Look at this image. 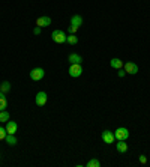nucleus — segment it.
Returning a JSON list of instances; mask_svg holds the SVG:
<instances>
[{
	"instance_id": "423d86ee",
	"label": "nucleus",
	"mask_w": 150,
	"mask_h": 167,
	"mask_svg": "<svg viewBox=\"0 0 150 167\" xmlns=\"http://www.w3.org/2000/svg\"><path fill=\"white\" fill-rule=\"evenodd\" d=\"M101 139H102V142L107 143V145H111V143L114 142V134L111 133V131H108V130H105L104 133H102V135H101Z\"/></svg>"
},
{
	"instance_id": "20e7f679",
	"label": "nucleus",
	"mask_w": 150,
	"mask_h": 167,
	"mask_svg": "<svg viewBox=\"0 0 150 167\" xmlns=\"http://www.w3.org/2000/svg\"><path fill=\"white\" fill-rule=\"evenodd\" d=\"M114 137H116L117 140H126L128 137H129V131H128V128H117L116 131H114Z\"/></svg>"
},
{
	"instance_id": "4be33fe9",
	"label": "nucleus",
	"mask_w": 150,
	"mask_h": 167,
	"mask_svg": "<svg viewBox=\"0 0 150 167\" xmlns=\"http://www.w3.org/2000/svg\"><path fill=\"white\" fill-rule=\"evenodd\" d=\"M117 75H119V77H125V75H126V71L123 69V68H120V69H119V72H117Z\"/></svg>"
},
{
	"instance_id": "9d476101",
	"label": "nucleus",
	"mask_w": 150,
	"mask_h": 167,
	"mask_svg": "<svg viewBox=\"0 0 150 167\" xmlns=\"http://www.w3.org/2000/svg\"><path fill=\"white\" fill-rule=\"evenodd\" d=\"M110 65H111V68H114V69H120V68H123V60L114 57L110 60Z\"/></svg>"
},
{
	"instance_id": "0eeeda50",
	"label": "nucleus",
	"mask_w": 150,
	"mask_h": 167,
	"mask_svg": "<svg viewBox=\"0 0 150 167\" xmlns=\"http://www.w3.org/2000/svg\"><path fill=\"white\" fill-rule=\"evenodd\" d=\"M125 71H126V74L135 75L137 72H138V66H137L134 62H126L125 63Z\"/></svg>"
},
{
	"instance_id": "b1692460",
	"label": "nucleus",
	"mask_w": 150,
	"mask_h": 167,
	"mask_svg": "<svg viewBox=\"0 0 150 167\" xmlns=\"http://www.w3.org/2000/svg\"><path fill=\"white\" fill-rule=\"evenodd\" d=\"M33 33L35 35H39V33H41V27H38V26H36V27H35V30H33Z\"/></svg>"
},
{
	"instance_id": "1a4fd4ad",
	"label": "nucleus",
	"mask_w": 150,
	"mask_h": 167,
	"mask_svg": "<svg viewBox=\"0 0 150 167\" xmlns=\"http://www.w3.org/2000/svg\"><path fill=\"white\" fill-rule=\"evenodd\" d=\"M51 24V18L50 17H39L36 20V26L38 27H47Z\"/></svg>"
},
{
	"instance_id": "ddd939ff",
	"label": "nucleus",
	"mask_w": 150,
	"mask_h": 167,
	"mask_svg": "<svg viewBox=\"0 0 150 167\" xmlns=\"http://www.w3.org/2000/svg\"><path fill=\"white\" fill-rule=\"evenodd\" d=\"M71 24L80 27V26L83 24V17H81V15H72V17H71Z\"/></svg>"
},
{
	"instance_id": "f8f14e48",
	"label": "nucleus",
	"mask_w": 150,
	"mask_h": 167,
	"mask_svg": "<svg viewBox=\"0 0 150 167\" xmlns=\"http://www.w3.org/2000/svg\"><path fill=\"white\" fill-rule=\"evenodd\" d=\"M116 149L120 152V154H125L128 150V145H126V140H119V143L116 145Z\"/></svg>"
},
{
	"instance_id": "aec40b11",
	"label": "nucleus",
	"mask_w": 150,
	"mask_h": 167,
	"mask_svg": "<svg viewBox=\"0 0 150 167\" xmlns=\"http://www.w3.org/2000/svg\"><path fill=\"white\" fill-rule=\"evenodd\" d=\"M6 135H8V131H6V128L0 126V140H5V139H6Z\"/></svg>"
},
{
	"instance_id": "2eb2a0df",
	"label": "nucleus",
	"mask_w": 150,
	"mask_h": 167,
	"mask_svg": "<svg viewBox=\"0 0 150 167\" xmlns=\"http://www.w3.org/2000/svg\"><path fill=\"white\" fill-rule=\"evenodd\" d=\"M6 107H8V100H6L5 93L0 92V111H2V110H5Z\"/></svg>"
},
{
	"instance_id": "f3484780",
	"label": "nucleus",
	"mask_w": 150,
	"mask_h": 167,
	"mask_svg": "<svg viewBox=\"0 0 150 167\" xmlns=\"http://www.w3.org/2000/svg\"><path fill=\"white\" fill-rule=\"evenodd\" d=\"M66 42L68 44H71V45H75V44L78 42V38H77L74 33H71L69 36H66Z\"/></svg>"
},
{
	"instance_id": "412c9836",
	"label": "nucleus",
	"mask_w": 150,
	"mask_h": 167,
	"mask_svg": "<svg viewBox=\"0 0 150 167\" xmlns=\"http://www.w3.org/2000/svg\"><path fill=\"white\" fill-rule=\"evenodd\" d=\"M77 30H78V27H77V26H72V24H71V26H69V33H77Z\"/></svg>"
},
{
	"instance_id": "a211bd4d",
	"label": "nucleus",
	"mask_w": 150,
	"mask_h": 167,
	"mask_svg": "<svg viewBox=\"0 0 150 167\" xmlns=\"http://www.w3.org/2000/svg\"><path fill=\"white\" fill-rule=\"evenodd\" d=\"M9 120V113L6 110H2L0 111V122H8Z\"/></svg>"
},
{
	"instance_id": "5701e85b",
	"label": "nucleus",
	"mask_w": 150,
	"mask_h": 167,
	"mask_svg": "<svg viewBox=\"0 0 150 167\" xmlns=\"http://www.w3.org/2000/svg\"><path fill=\"white\" fill-rule=\"evenodd\" d=\"M140 163H141V164H147V158H146V155H140Z\"/></svg>"
},
{
	"instance_id": "4468645a",
	"label": "nucleus",
	"mask_w": 150,
	"mask_h": 167,
	"mask_svg": "<svg viewBox=\"0 0 150 167\" xmlns=\"http://www.w3.org/2000/svg\"><path fill=\"white\" fill-rule=\"evenodd\" d=\"M5 142L8 143L9 146H15V145H17V137H15V134H8L6 139H5Z\"/></svg>"
},
{
	"instance_id": "6e6552de",
	"label": "nucleus",
	"mask_w": 150,
	"mask_h": 167,
	"mask_svg": "<svg viewBox=\"0 0 150 167\" xmlns=\"http://www.w3.org/2000/svg\"><path fill=\"white\" fill-rule=\"evenodd\" d=\"M5 128H6L8 134H15L17 133V130H18V125H17V122H14V120H8Z\"/></svg>"
},
{
	"instance_id": "f03ea898",
	"label": "nucleus",
	"mask_w": 150,
	"mask_h": 167,
	"mask_svg": "<svg viewBox=\"0 0 150 167\" xmlns=\"http://www.w3.org/2000/svg\"><path fill=\"white\" fill-rule=\"evenodd\" d=\"M51 38H53V41L57 42V44H63V42H66V35L63 30H54L53 33H51Z\"/></svg>"
},
{
	"instance_id": "f257e3e1",
	"label": "nucleus",
	"mask_w": 150,
	"mask_h": 167,
	"mask_svg": "<svg viewBox=\"0 0 150 167\" xmlns=\"http://www.w3.org/2000/svg\"><path fill=\"white\" fill-rule=\"evenodd\" d=\"M81 74H83L81 63H71V66H69V75H71L72 78H77V77H80Z\"/></svg>"
},
{
	"instance_id": "9b49d317",
	"label": "nucleus",
	"mask_w": 150,
	"mask_h": 167,
	"mask_svg": "<svg viewBox=\"0 0 150 167\" xmlns=\"http://www.w3.org/2000/svg\"><path fill=\"white\" fill-rule=\"evenodd\" d=\"M68 60H69L71 63H81V62H83V57H81L80 54L71 53V54H69V57H68Z\"/></svg>"
},
{
	"instance_id": "6ab92c4d",
	"label": "nucleus",
	"mask_w": 150,
	"mask_h": 167,
	"mask_svg": "<svg viewBox=\"0 0 150 167\" xmlns=\"http://www.w3.org/2000/svg\"><path fill=\"white\" fill-rule=\"evenodd\" d=\"M99 166H101L99 160H96V158H92L87 161V167H99Z\"/></svg>"
},
{
	"instance_id": "7ed1b4c3",
	"label": "nucleus",
	"mask_w": 150,
	"mask_h": 167,
	"mask_svg": "<svg viewBox=\"0 0 150 167\" xmlns=\"http://www.w3.org/2000/svg\"><path fill=\"white\" fill-rule=\"evenodd\" d=\"M44 75H45V71L42 69V68H35L30 71V78L33 80V81H39L44 78Z\"/></svg>"
},
{
	"instance_id": "39448f33",
	"label": "nucleus",
	"mask_w": 150,
	"mask_h": 167,
	"mask_svg": "<svg viewBox=\"0 0 150 167\" xmlns=\"http://www.w3.org/2000/svg\"><path fill=\"white\" fill-rule=\"evenodd\" d=\"M47 101H48V96H47V93L45 92H38L36 93V98H35V102H36V106H45L47 104Z\"/></svg>"
},
{
	"instance_id": "dca6fc26",
	"label": "nucleus",
	"mask_w": 150,
	"mask_h": 167,
	"mask_svg": "<svg viewBox=\"0 0 150 167\" xmlns=\"http://www.w3.org/2000/svg\"><path fill=\"white\" fill-rule=\"evenodd\" d=\"M11 91V83L9 81H3V83L0 84V92H3V93H6Z\"/></svg>"
}]
</instances>
